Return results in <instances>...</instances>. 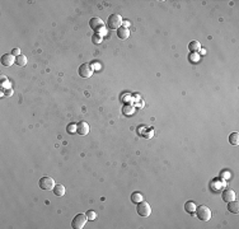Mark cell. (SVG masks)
Masks as SVG:
<instances>
[{
  "mask_svg": "<svg viewBox=\"0 0 239 229\" xmlns=\"http://www.w3.org/2000/svg\"><path fill=\"white\" fill-rule=\"evenodd\" d=\"M136 211H137V214L140 215V216L146 218V216H149V215L151 214V207H150V205H149L148 202L141 201V202H139V204H137V206H136Z\"/></svg>",
  "mask_w": 239,
  "mask_h": 229,
  "instance_id": "277c9868",
  "label": "cell"
},
{
  "mask_svg": "<svg viewBox=\"0 0 239 229\" xmlns=\"http://www.w3.org/2000/svg\"><path fill=\"white\" fill-rule=\"evenodd\" d=\"M221 196H223V200H224L225 202H230V201L235 200V192H234L231 188H225V190L223 191Z\"/></svg>",
  "mask_w": 239,
  "mask_h": 229,
  "instance_id": "9c48e42d",
  "label": "cell"
},
{
  "mask_svg": "<svg viewBox=\"0 0 239 229\" xmlns=\"http://www.w3.org/2000/svg\"><path fill=\"white\" fill-rule=\"evenodd\" d=\"M15 64L18 66H24L27 64V57L24 55H19L18 57H15Z\"/></svg>",
  "mask_w": 239,
  "mask_h": 229,
  "instance_id": "ac0fdd59",
  "label": "cell"
},
{
  "mask_svg": "<svg viewBox=\"0 0 239 229\" xmlns=\"http://www.w3.org/2000/svg\"><path fill=\"white\" fill-rule=\"evenodd\" d=\"M131 201L134 202V204H139V202H141L143 201V195L140 194V192H134L132 195H131Z\"/></svg>",
  "mask_w": 239,
  "mask_h": 229,
  "instance_id": "d6986e66",
  "label": "cell"
},
{
  "mask_svg": "<svg viewBox=\"0 0 239 229\" xmlns=\"http://www.w3.org/2000/svg\"><path fill=\"white\" fill-rule=\"evenodd\" d=\"M129 36H130L129 28H126V27H120V28L117 29V37L121 38V40H126V38H129Z\"/></svg>",
  "mask_w": 239,
  "mask_h": 229,
  "instance_id": "8fae6325",
  "label": "cell"
},
{
  "mask_svg": "<svg viewBox=\"0 0 239 229\" xmlns=\"http://www.w3.org/2000/svg\"><path fill=\"white\" fill-rule=\"evenodd\" d=\"M52 190H53V194H55V196L61 197V196H64V195H65V187H64L63 185H60V183L55 185V187H53Z\"/></svg>",
  "mask_w": 239,
  "mask_h": 229,
  "instance_id": "7c38bea8",
  "label": "cell"
},
{
  "mask_svg": "<svg viewBox=\"0 0 239 229\" xmlns=\"http://www.w3.org/2000/svg\"><path fill=\"white\" fill-rule=\"evenodd\" d=\"M2 64L4 66H12L13 64H15V57L12 53H4L2 56Z\"/></svg>",
  "mask_w": 239,
  "mask_h": 229,
  "instance_id": "30bf717a",
  "label": "cell"
},
{
  "mask_svg": "<svg viewBox=\"0 0 239 229\" xmlns=\"http://www.w3.org/2000/svg\"><path fill=\"white\" fill-rule=\"evenodd\" d=\"M10 53H12V55H13L14 57H18L19 55H21V50H19V48H13Z\"/></svg>",
  "mask_w": 239,
  "mask_h": 229,
  "instance_id": "cb8c5ba5",
  "label": "cell"
},
{
  "mask_svg": "<svg viewBox=\"0 0 239 229\" xmlns=\"http://www.w3.org/2000/svg\"><path fill=\"white\" fill-rule=\"evenodd\" d=\"M66 131L68 132H76V124H70L68 127H66Z\"/></svg>",
  "mask_w": 239,
  "mask_h": 229,
  "instance_id": "603a6c76",
  "label": "cell"
},
{
  "mask_svg": "<svg viewBox=\"0 0 239 229\" xmlns=\"http://www.w3.org/2000/svg\"><path fill=\"white\" fill-rule=\"evenodd\" d=\"M196 215H197V218L200 219V220H202V221H207V220H210L211 219V210L207 207V206H205V205H201V206H197L196 207Z\"/></svg>",
  "mask_w": 239,
  "mask_h": 229,
  "instance_id": "7a4b0ae2",
  "label": "cell"
},
{
  "mask_svg": "<svg viewBox=\"0 0 239 229\" xmlns=\"http://www.w3.org/2000/svg\"><path fill=\"white\" fill-rule=\"evenodd\" d=\"M228 210H229L230 213H233V214H238V211H239V204H238V201L233 200V201L228 202Z\"/></svg>",
  "mask_w": 239,
  "mask_h": 229,
  "instance_id": "4fadbf2b",
  "label": "cell"
},
{
  "mask_svg": "<svg viewBox=\"0 0 239 229\" xmlns=\"http://www.w3.org/2000/svg\"><path fill=\"white\" fill-rule=\"evenodd\" d=\"M92 66H93V69H99V68H101L99 63H94V65H92Z\"/></svg>",
  "mask_w": 239,
  "mask_h": 229,
  "instance_id": "484cf974",
  "label": "cell"
},
{
  "mask_svg": "<svg viewBox=\"0 0 239 229\" xmlns=\"http://www.w3.org/2000/svg\"><path fill=\"white\" fill-rule=\"evenodd\" d=\"M87 220H88V218H87L85 214H78V215H75L74 219L71 220V226H73L74 229H82V228L85 225Z\"/></svg>",
  "mask_w": 239,
  "mask_h": 229,
  "instance_id": "5b68a950",
  "label": "cell"
},
{
  "mask_svg": "<svg viewBox=\"0 0 239 229\" xmlns=\"http://www.w3.org/2000/svg\"><path fill=\"white\" fill-rule=\"evenodd\" d=\"M198 59H200V55H198L197 52H192V53L188 55V60L192 61V63H197Z\"/></svg>",
  "mask_w": 239,
  "mask_h": 229,
  "instance_id": "ffe728a7",
  "label": "cell"
},
{
  "mask_svg": "<svg viewBox=\"0 0 239 229\" xmlns=\"http://www.w3.org/2000/svg\"><path fill=\"white\" fill-rule=\"evenodd\" d=\"M122 24H124V27L127 28V27L130 26V22H129V21H122Z\"/></svg>",
  "mask_w": 239,
  "mask_h": 229,
  "instance_id": "d4e9b609",
  "label": "cell"
},
{
  "mask_svg": "<svg viewBox=\"0 0 239 229\" xmlns=\"http://www.w3.org/2000/svg\"><path fill=\"white\" fill-rule=\"evenodd\" d=\"M229 143L231 145H238L239 144V134L238 132H231L229 135Z\"/></svg>",
  "mask_w": 239,
  "mask_h": 229,
  "instance_id": "9a60e30c",
  "label": "cell"
},
{
  "mask_svg": "<svg viewBox=\"0 0 239 229\" xmlns=\"http://www.w3.org/2000/svg\"><path fill=\"white\" fill-rule=\"evenodd\" d=\"M92 42H93L94 45H99V43L102 42V36H99V34L94 33L93 37H92Z\"/></svg>",
  "mask_w": 239,
  "mask_h": 229,
  "instance_id": "44dd1931",
  "label": "cell"
},
{
  "mask_svg": "<svg viewBox=\"0 0 239 229\" xmlns=\"http://www.w3.org/2000/svg\"><path fill=\"white\" fill-rule=\"evenodd\" d=\"M38 186L42 190H52L55 187V181H53V178H51L48 176H43V177L39 178Z\"/></svg>",
  "mask_w": 239,
  "mask_h": 229,
  "instance_id": "8992f818",
  "label": "cell"
},
{
  "mask_svg": "<svg viewBox=\"0 0 239 229\" xmlns=\"http://www.w3.org/2000/svg\"><path fill=\"white\" fill-rule=\"evenodd\" d=\"M5 93H7L5 95H12V93H13V90H12V89H9V90H7Z\"/></svg>",
  "mask_w": 239,
  "mask_h": 229,
  "instance_id": "4316f807",
  "label": "cell"
},
{
  "mask_svg": "<svg viewBox=\"0 0 239 229\" xmlns=\"http://www.w3.org/2000/svg\"><path fill=\"white\" fill-rule=\"evenodd\" d=\"M107 26L109 27V29H118L120 27H122V18H121V15H120V14H111L108 17Z\"/></svg>",
  "mask_w": 239,
  "mask_h": 229,
  "instance_id": "3957f363",
  "label": "cell"
},
{
  "mask_svg": "<svg viewBox=\"0 0 239 229\" xmlns=\"http://www.w3.org/2000/svg\"><path fill=\"white\" fill-rule=\"evenodd\" d=\"M196 207H197V205H196L193 201H187V202L185 204V210H186L188 214L195 213V211H196Z\"/></svg>",
  "mask_w": 239,
  "mask_h": 229,
  "instance_id": "5bb4252c",
  "label": "cell"
},
{
  "mask_svg": "<svg viewBox=\"0 0 239 229\" xmlns=\"http://www.w3.org/2000/svg\"><path fill=\"white\" fill-rule=\"evenodd\" d=\"M93 66L92 64H82L80 66H79V75L82 76V78H89V76H92L93 74Z\"/></svg>",
  "mask_w": 239,
  "mask_h": 229,
  "instance_id": "52a82bcc",
  "label": "cell"
},
{
  "mask_svg": "<svg viewBox=\"0 0 239 229\" xmlns=\"http://www.w3.org/2000/svg\"><path fill=\"white\" fill-rule=\"evenodd\" d=\"M85 215H87L88 220H94V219L97 218V213L93 211V210H88V211L85 213Z\"/></svg>",
  "mask_w": 239,
  "mask_h": 229,
  "instance_id": "7402d4cb",
  "label": "cell"
},
{
  "mask_svg": "<svg viewBox=\"0 0 239 229\" xmlns=\"http://www.w3.org/2000/svg\"><path fill=\"white\" fill-rule=\"evenodd\" d=\"M76 132L82 136L88 135L89 134V125L85 121H80L79 124H76Z\"/></svg>",
  "mask_w": 239,
  "mask_h": 229,
  "instance_id": "ba28073f",
  "label": "cell"
},
{
  "mask_svg": "<svg viewBox=\"0 0 239 229\" xmlns=\"http://www.w3.org/2000/svg\"><path fill=\"white\" fill-rule=\"evenodd\" d=\"M188 48H190V51L196 52L198 50H201V43L198 42V41H191L190 45H188Z\"/></svg>",
  "mask_w": 239,
  "mask_h": 229,
  "instance_id": "2e32d148",
  "label": "cell"
},
{
  "mask_svg": "<svg viewBox=\"0 0 239 229\" xmlns=\"http://www.w3.org/2000/svg\"><path fill=\"white\" fill-rule=\"evenodd\" d=\"M134 112H135V108L132 106H130V104H125L122 107V113L125 114V116H131Z\"/></svg>",
  "mask_w": 239,
  "mask_h": 229,
  "instance_id": "e0dca14e",
  "label": "cell"
},
{
  "mask_svg": "<svg viewBox=\"0 0 239 229\" xmlns=\"http://www.w3.org/2000/svg\"><path fill=\"white\" fill-rule=\"evenodd\" d=\"M89 27L99 36H104L107 33L106 31V27H104V23L101 18H92L89 21Z\"/></svg>",
  "mask_w": 239,
  "mask_h": 229,
  "instance_id": "6da1fadb",
  "label": "cell"
}]
</instances>
